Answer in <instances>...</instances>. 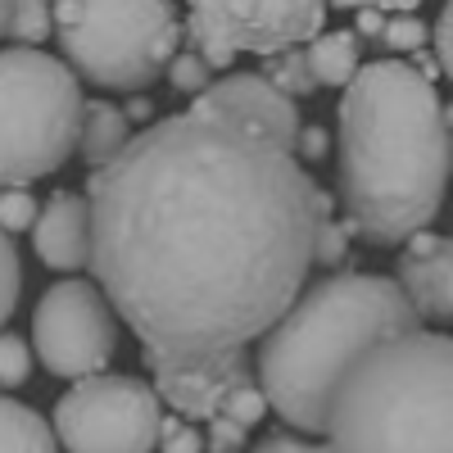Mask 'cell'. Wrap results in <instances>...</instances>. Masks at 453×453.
Returning a JSON list of instances; mask_svg holds the SVG:
<instances>
[{
  "label": "cell",
  "instance_id": "1",
  "mask_svg": "<svg viewBox=\"0 0 453 453\" xmlns=\"http://www.w3.org/2000/svg\"><path fill=\"white\" fill-rule=\"evenodd\" d=\"M87 209V268L145 358L209 363L295 304L331 196L286 141L196 100L127 136L91 173Z\"/></svg>",
  "mask_w": 453,
  "mask_h": 453
},
{
  "label": "cell",
  "instance_id": "2",
  "mask_svg": "<svg viewBox=\"0 0 453 453\" xmlns=\"http://www.w3.org/2000/svg\"><path fill=\"white\" fill-rule=\"evenodd\" d=\"M449 104L403 59L358 64L340 100L335 181L349 236L403 245L449 200Z\"/></svg>",
  "mask_w": 453,
  "mask_h": 453
},
{
  "label": "cell",
  "instance_id": "3",
  "mask_svg": "<svg viewBox=\"0 0 453 453\" xmlns=\"http://www.w3.org/2000/svg\"><path fill=\"white\" fill-rule=\"evenodd\" d=\"M422 318L412 313L403 290L390 277L340 273L295 295V304L263 331L258 345V395L277 408V418L295 431H322L326 395L354 358L372 345L418 331Z\"/></svg>",
  "mask_w": 453,
  "mask_h": 453
},
{
  "label": "cell",
  "instance_id": "4",
  "mask_svg": "<svg viewBox=\"0 0 453 453\" xmlns=\"http://www.w3.org/2000/svg\"><path fill=\"white\" fill-rule=\"evenodd\" d=\"M331 453H453V345L403 331L354 358L326 395Z\"/></svg>",
  "mask_w": 453,
  "mask_h": 453
},
{
  "label": "cell",
  "instance_id": "5",
  "mask_svg": "<svg viewBox=\"0 0 453 453\" xmlns=\"http://www.w3.org/2000/svg\"><path fill=\"white\" fill-rule=\"evenodd\" d=\"M82 87L64 59L14 46L0 50V186L50 177L78 150Z\"/></svg>",
  "mask_w": 453,
  "mask_h": 453
},
{
  "label": "cell",
  "instance_id": "6",
  "mask_svg": "<svg viewBox=\"0 0 453 453\" xmlns=\"http://www.w3.org/2000/svg\"><path fill=\"white\" fill-rule=\"evenodd\" d=\"M50 23L73 73L104 91H145L181 46L168 0H59Z\"/></svg>",
  "mask_w": 453,
  "mask_h": 453
},
{
  "label": "cell",
  "instance_id": "7",
  "mask_svg": "<svg viewBox=\"0 0 453 453\" xmlns=\"http://www.w3.org/2000/svg\"><path fill=\"white\" fill-rule=\"evenodd\" d=\"M326 0H186V36L209 68L236 55H281L313 42Z\"/></svg>",
  "mask_w": 453,
  "mask_h": 453
},
{
  "label": "cell",
  "instance_id": "8",
  "mask_svg": "<svg viewBox=\"0 0 453 453\" xmlns=\"http://www.w3.org/2000/svg\"><path fill=\"white\" fill-rule=\"evenodd\" d=\"M159 422V399L136 376H82L55 403V440L68 453H150Z\"/></svg>",
  "mask_w": 453,
  "mask_h": 453
},
{
  "label": "cell",
  "instance_id": "9",
  "mask_svg": "<svg viewBox=\"0 0 453 453\" xmlns=\"http://www.w3.org/2000/svg\"><path fill=\"white\" fill-rule=\"evenodd\" d=\"M32 345L50 376L82 381V376L104 372V363L119 354V318H113L100 286L68 277L36 299Z\"/></svg>",
  "mask_w": 453,
  "mask_h": 453
},
{
  "label": "cell",
  "instance_id": "10",
  "mask_svg": "<svg viewBox=\"0 0 453 453\" xmlns=\"http://www.w3.org/2000/svg\"><path fill=\"white\" fill-rule=\"evenodd\" d=\"M150 376H155V399H164L173 412L181 418H218L222 412V399L232 395L236 386L250 381V358L245 354H222V358H209V363H155L145 358Z\"/></svg>",
  "mask_w": 453,
  "mask_h": 453
},
{
  "label": "cell",
  "instance_id": "11",
  "mask_svg": "<svg viewBox=\"0 0 453 453\" xmlns=\"http://www.w3.org/2000/svg\"><path fill=\"white\" fill-rule=\"evenodd\" d=\"M403 299L418 318L449 322L453 313V245L449 236H435L431 226L412 232L399 250V281Z\"/></svg>",
  "mask_w": 453,
  "mask_h": 453
},
{
  "label": "cell",
  "instance_id": "12",
  "mask_svg": "<svg viewBox=\"0 0 453 453\" xmlns=\"http://www.w3.org/2000/svg\"><path fill=\"white\" fill-rule=\"evenodd\" d=\"M32 245H36L46 268H55V273L87 268V258H91V209H87V200L73 196V191H55L32 222Z\"/></svg>",
  "mask_w": 453,
  "mask_h": 453
},
{
  "label": "cell",
  "instance_id": "13",
  "mask_svg": "<svg viewBox=\"0 0 453 453\" xmlns=\"http://www.w3.org/2000/svg\"><path fill=\"white\" fill-rule=\"evenodd\" d=\"M127 119L119 104L109 100H87L82 104V127H78V155L91 164V168H104L119 150L127 145Z\"/></svg>",
  "mask_w": 453,
  "mask_h": 453
},
{
  "label": "cell",
  "instance_id": "14",
  "mask_svg": "<svg viewBox=\"0 0 453 453\" xmlns=\"http://www.w3.org/2000/svg\"><path fill=\"white\" fill-rule=\"evenodd\" d=\"M304 59H309V73H313L318 87H345L354 73H358V64H363L358 36L349 27L318 32L313 42H309V50H304Z\"/></svg>",
  "mask_w": 453,
  "mask_h": 453
},
{
  "label": "cell",
  "instance_id": "15",
  "mask_svg": "<svg viewBox=\"0 0 453 453\" xmlns=\"http://www.w3.org/2000/svg\"><path fill=\"white\" fill-rule=\"evenodd\" d=\"M0 453H59V440L36 408L0 399Z\"/></svg>",
  "mask_w": 453,
  "mask_h": 453
},
{
  "label": "cell",
  "instance_id": "16",
  "mask_svg": "<svg viewBox=\"0 0 453 453\" xmlns=\"http://www.w3.org/2000/svg\"><path fill=\"white\" fill-rule=\"evenodd\" d=\"M263 78H268L281 96H309V91H318V82H313V73H309V59H304V50H281V55H268V68H263Z\"/></svg>",
  "mask_w": 453,
  "mask_h": 453
},
{
  "label": "cell",
  "instance_id": "17",
  "mask_svg": "<svg viewBox=\"0 0 453 453\" xmlns=\"http://www.w3.org/2000/svg\"><path fill=\"white\" fill-rule=\"evenodd\" d=\"M50 32H55V23H50V5H46V0H10L5 36H14L19 46H42Z\"/></svg>",
  "mask_w": 453,
  "mask_h": 453
},
{
  "label": "cell",
  "instance_id": "18",
  "mask_svg": "<svg viewBox=\"0 0 453 453\" xmlns=\"http://www.w3.org/2000/svg\"><path fill=\"white\" fill-rule=\"evenodd\" d=\"M19 290H23V263H19L14 241L0 232V326L14 318V309H19Z\"/></svg>",
  "mask_w": 453,
  "mask_h": 453
},
{
  "label": "cell",
  "instance_id": "19",
  "mask_svg": "<svg viewBox=\"0 0 453 453\" xmlns=\"http://www.w3.org/2000/svg\"><path fill=\"white\" fill-rule=\"evenodd\" d=\"M32 376V345L14 331H0V386H23Z\"/></svg>",
  "mask_w": 453,
  "mask_h": 453
},
{
  "label": "cell",
  "instance_id": "20",
  "mask_svg": "<svg viewBox=\"0 0 453 453\" xmlns=\"http://www.w3.org/2000/svg\"><path fill=\"white\" fill-rule=\"evenodd\" d=\"M426 36H431V27H426L418 14H395V19H386V27H381V42H386L390 50H399V55L422 50Z\"/></svg>",
  "mask_w": 453,
  "mask_h": 453
},
{
  "label": "cell",
  "instance_id": "21",
  "mask_svg": "<svg viewBox=\"0 0 453 453\" xmlns=\"http://www.w3.org/2000/svg\"><path fill=\"white\" fill-rule=\"evenodd\" d=\"M36 222V200L23 191V186H0V232H27Z\"/></svg>",
  "mask_w": 453,
  "mask_h": 453
},
{
  "label": "cell",
  "instance_id": "22",
  "mask_svg": "<svg viewBox=\"0 0 453 453\" xmlns=\"http://www.w3.org/2000/svg\"><path fill=\"white\" fill-rule=\"evenodd\" d=\"M345 258H349V226L335 222V218H322L318 236H313V263L335 268V263H345Z\"/></svg>",
  "mask_w": 453,
  "mask_h": 453
},
{
  "label": "cell",
  "instance_id": "23",
  "mask_svg": "<svg viewBox=\"0 0 453 453\" xmlns=\"http://www.w3.org/2000/svg\"><path fill=\"white\" fill-rule=\"evenodd\" d=\"M164 73H168V82H173L177 91H186V96H200V91L209 87V64H204L196 50H181V55H173Z\"/></svg>",
  "mask_w": 453,
  "mask_h": 453
},
{
  "label": "cell",
  "instance_id": "24",
  "mask_svg": "<svg viewBox=\"0 0 453 453\" xmlns=\"http://www.w3.org/2000/svg\"><path fill=\"white\" fill-rule=\"evenodd\" d=\"M263 412H268V399H263L250 381H245V386H236L232 395L222 399V418H232V422H236V426H245V431H250L254 422H263Z\"/></svg>",
  "mask_w": 453,
  "mask_h": 453
},
{
  "label": "cell",
  "instance_id": "25",
  "mask_svg": "<svg viewBox=\"0 0 453 453\" xmlns=\"http://www.w3.org/2000/svg\"><path fill=\"white\" fill-rule=\"evenodd\" d=\"M209 449L213 453H236V449H245V426H236L232 418H209Z\"/></svg>",
  "mask_w": 453,
  "mask_h": 453
},
{
  "label": "cell",
  "instance_id": "26",
  "mask_svg": "<svg viewBox=\"0 0 453 453\" xmlns=\"http://www.w3.org/2000/svg\"><path fill=\"white\" fill-rule=\"evenodd\" d=\"M159 440H164V453H200L204 449V440L181 422H159Z\"/></svg>",
  "mask_w": 453,
  "mask_h": 453
},
{
  "label": "cell",
  "instance_id": "27",
  "mask_svg": "<svg viewBox=\"0 0 453 453\" xmlns=\"http://www.w3.org/2000/svg\"><path fill=\"white\" fill-rule=\"evenodd\" d=\"M254 453H331L326 444H309V440H295V435H268L258 440Z\"/></svg>",
  "mask_w": 453,
  "mask_h": 453
},
{
  "label": "cell",
  "instance_id": "28",
  "mask_svg": "<svg viewBox=\"0 0 453 453\" xmlns=\"http://www.w3.org/2000/svg\"><path fill=\"white\" fill-rule=\"evenodd\" d=\"M326 5H335V10H395V14H412L422 5V0H326Z\"/></svg>",
  "mask_w": 453,
  "mask_h": 453
},
{
  "label": "cell",
  "instance_id": "29",
  "mask_svg": "<svg viewBox=\"0 0 453 453\" xmlns=\"http://www.w3.org/2000/svg\"><path fill=\"white\" fill-rule=\"evenodd\" d=\"M326 145H331L326 127H299V136H295V150L304 159H326Z\"/></svg>",
  "mask_w": 453,
  "mask_h": 453
},
{
  "label": "cell",
  "instance_id": "30",
  "mask_svg": "<svg viewBox=\"0 0 453 453\" xmlns=\"http://www.w3.org/2000/svg\"><path fill=\"white\" fill-rule=\"evenodd\" d=\"M449 27H453V10L444 5V10H440V19H435V64H440V73H449V64H453V46H449Z\"/></svg>",
  "mask_w": 453,
  "mask_h": 453
},
{
  "label": "cell",
  "instance_id": "31",
  "mask_svg": "<svg viewBox=\"0 0 453 453\" xmlns=\"http://www.w3.org/2000/svg\"><path fill=\"white\" fill-rule=\"evenodd\" d=\"M381 27H386V14H381V10H358L354 36H372V42H381Z\"/></svg>",
  "mask_w": 453,
  "mask_h": 453
},
{
  "label": "cell",
  "instance_id": "32",
  "mask_svg": "<svg viewBox=\"0 0 453 453\" xmlns=\"http://www.w3.org/2000/svg\"><path fill=\"white\" fill-rule=\"evenodd\" d=\"M150 113H155V104H150V100H132V104L123 109V119H127V123H150Z\"/></svg>",
  "mask_w": 453,
  "mask_h": 453
},
{
  "label": "cell",
  "instance_id": "33",
  "mask_svg": "<svg viewBox=\"0 0 453 453\" xmlns=\"http://www.w3.org/2000/svg\"><path fill=\"white\" fill-rule=\"evenodd\" d=\"M5 23H10V0H0V36H5Z\"/></svg>",
  "mask_w": 453,
  "mask_h": 453
},
{
  "label": "cell",
  "instance_id": "34",
  "mask_svg": "<svg viewBox=\"0 0 453 453\" xmlns=\"http://www.w3.org/2000/svg\"><path fill=\"white\" fill-rule=\"evenodd\" d=\"M46 5H59V0H46Z\"/></svg>",
  "mask_w": 453,
  "mask_h": 453
}]
</instances>
